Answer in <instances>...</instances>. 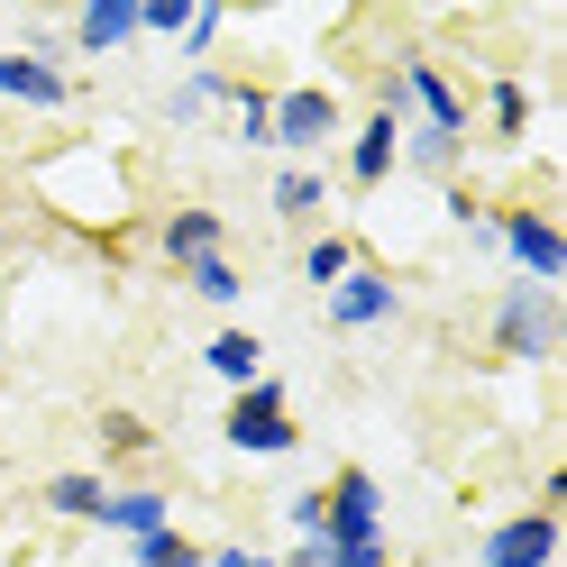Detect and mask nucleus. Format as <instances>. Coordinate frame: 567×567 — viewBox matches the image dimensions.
I'll list each match as a JSON object with an SVG mask.
<instances>
[{
    "mask_svg": "<svg viewBox=\"0 0 567 567\" xmlns=\"http://www.w3.org/2000/svg\"><path fill=\"white\" fill-rule=\"evenodd\" d=\"M321 513H330V504H321V485H302L293 504H284V530H293V540H321Z\"/></svg>",
    "mask_w": 567,
    "mask_h": 567,
    "instance_id": "nucleus-26",
    "label": "nucleus"
},
{
    "mask_svg": "<svg viewBox=\"0 0 567 567\" xmlns=\"http://www.w3.org/2000/svg\"><path fill=\"white\" fill-rule=\"evenodd\" d=\"M0 257H10V210H0Z\"/></svg>",
    "mask_w": 567,
    "mask_h": 567,
    "instance_id": "nucleus-28",
    "label": "nucleus"
},
{
    "mask_svg": "<svg viewBox=\"0 0 567 567\" xmlns=\"http://www.w3.org/2000/svg\"><path fill=\"white\" fill-rule=\"evenodd\" d=\"M394 311H403V284L384 275V266H367V257L321 293V321H330V330H384Z\"/></svg>",
    "mask_w": 567,
    "mask_h": 567,
    "instance_id": "nucleus-6",
    "label": "nucleus"
},
{
    "mask_svg": "<svg viewBox=\"0 0 567 567\" xmlns=\"http://www.w3.org/2000/svg\"><path fill=\"white\" fill-rule=\"evenodd\" d=\"M220 440H229L238 457H293V449H302V421H293V403H284V384L257 375V384H238V394H229Z\"/></svg>",
    "mask_w": 567,
    "mask_h": 567,
    "instance_id": "nucleus-4",
    "label": "nucleus"
},
{
    "mask_svg": "<svg viewBox=\"0 0 567 567\" xmlns=\"http://www.w3.org/2000/svg\"><path fill=\"white\" fill-rule=\"evenodd\" d=\"M229 83H238V74H220V64H193V74L165 92V120H174V128H193L210 101H229Z\"/></svg>",
    "mask_w": 567,
    "mask_h": 567,
    "instance_id": "nucleus-17",
    "label": "nucleus"
},
{
    "mask_svg": "<svg viewBox=\"0 0 567 567\" xmlns=\"http://www.w3.org/2000/svg\"><path fill=\"white\" fill-rule=\"evenodd\" d=\"M156 257L184 275V266H202V257H229V220L210 202H184V210H165L156 220Z\"/></svg>",
    "mask_w": 567,
    "mask_h": 567,
    "instance_id": "nucleus-8",
    "label": "nucleus"
},
{
    "mask_svg": "<svg viewBox=\"0 0 567 567\" xmlns=\"http://www.w3.org/2000/svg\"><path fill=\"white\" fill-rule=\"evenodd\" d=\"M229 111H238V147H266V128H275V92H266V83H229Z\"/></svg>",
    "mask_w": 567,
    "mask_h": 567,
    "instance_id": "nucleus-21",
    "label": "nucleus"
},
{
    "mask_svg": "<svg viewBox=\"0 0 567 567\" xmlns=\"http://www.w3.org/2000/svg\"><path fill=\"white\" fill-rule=\"evenodd\" d=\"M394 74H403V120H421V128H457V137H467V92H457L431 55H403Z\"/></svg>",
    "mask_w": 567,
    "mask_h": 567,
    "instance_id": "nucleus-9",
    "label": "nucleus"
},
{
    "mask_svg": "<svg viewBox=\"0 0 567 567\" xmlns=\"http://www.w3.org/2000/svg\"><path fill=\"white\" fill-rule=\"evenodd\" d=\"M394 156H403V120L367 111V120H358V137H348V184H358V193H375L384 174H403Z\"/></svg>",
    "mask_w": 567,
    "mask_h": 567,
    "instance_id": "nucleus-11",
    "label": "nucleus"
},
{
    "mask_svg": "<svg viewBox=\"0 0 567 567\" xmlns=\"http://www.w3.org/2000/svg\"><path fill=\"white\" fill-rule=\"evenodd\" d=\"M202 567H275V558H266V549H247V540H229V549H210Z\"/></svg>",
    "mask_w": 567,
    "mask_h": 567,
    "instance_id": "nucleus-27",
    "label": "nucleus"
},
{
    "mask_svg": "<svg viewBox=\"0 0 567 567\" xmlns=\"http://www.w3.org/2000/svg\"><path fill=\"white\" fill-rule=\"evenodd\" d=\"M137 567H202V549L184 540V530H147V540H128Z\"/></svg>",
    "mask_w": 567,
    "mask_h": 567,
    "instance_id": "nucleus-24",
    "label": "nucleus"
},
{
    "mask_svg": "<svg viewBox=\"0 0 567 567\" xmlns=\"http://www.w3.org/2000/svg\"><path fill=\"white\" fill-rule=\"evenodd\" d=\"M202 367L238 394V384H257V375H266V348L247 339V330H210V339H202Z\"/></svg>",
    "mask_w": 567,
    "mask_h": 567,
    "instance_id": "nucleus-15",
    "label": "nucleus"
},
{
    "mask_svg": "<svg viewBox=\"0 0 567 567\" xmlns=\"http://www.w3.org/2000/svg\"><path fill=\"white\" fill-rule=\"evenodd\" d=\"M321 567H394V540H384V485L367 467H339L321 485Z\"/></svg>",
    "mask_w": 567,
    "mask_h": 567,
    "instance_id": "nucleus-1",
    "label": "nucleus"
},
{
    "mask_svg": "<svg viewBox=\"0 0 567 567\" xmlns=\"http://www.w3.org/2000/svg\"><path fill=\"white\" fill-rule=\"evenodd\" d=\"M485 120H494V137H504V147H522V137H530V83L494 74V83H485Z\"/></svg>",
    "mask_w": 567,
    "mask_h": 567,
    "instance_id": "nucleus-18",
    "label": "nucleus"
},
{
    "mask_svg": "<svg viewBox=\"0 0 567 567\" xmlns=\"http://www.w3.org/2000/svg\"><path fill=\"white\" fill-rule=\"evenodd\" d=\"M348 266H358V238H348V229H321V238L302 247V284H321V293H330Z\"/></svg>",
    "mask_w": 567,
    "mask_h": 567,
    "instance_id": "nucleus-20",
    "label": "nucleus"
},
{
    "mask_svg": "<svg viewBox=\"0 0 567 567\" xmlns=\"http://www.w3.org/2000/svg\"><path fill=\"white\" fill-rule=\"evenodd\" d=\"M394 165L431 174V184H457V165H467V137H457V128H421V120H403V156H394Z\"/></svg>",
    "mask_w": 567,
    "mask_h": 567,
    "instance_id": "nucleus-14",
    "label": "nucleus"
},
{
    "mask_svg": "<svg viewBox=\"0 0 567 567\" xmlns=\"http://www.w3.org/2000/svg\"><path fill=\"white\" fill-rule=\"evenodd\" d=\"M156 449V431L137 412H101V457H147Z\"/></svg>",
    "mask_w": 567,
    "mask_h": 567,
    "instance_id": "nucleus-23",
    "label": "nucleus"
},
{
    "mask_svg": "<svg viewBox=\"0 0 567 567\" xmlns=\"http://www.w3.org/2000/svg\"><path fill=\"white\" fill-rule=\"evenodd\" d=\"M101 494H111V476L64 467V476H47V494H38V504H47L55 522H101Z\"/></svg>",
    "mask_w": 567,
    "mask_h": 567,
    "instance_id": "nucleus-16",
    "label": "nucleus"
},
{
    "mask_svg": "<svg viewBox=\"0 0 567 567\" xmlns=\"http://www.w3.org/2000/svg\"><path fill=\"white\" fill-rule=\"evenodd\" d=\"M266 202H275V220H311V210L330 202V184H321V174H311V165H284Z\"/></svg>",
    "mask_w": 567,
    "mask_h": 567,
    "instance_id": "nucleus-19",
    "label": "nucleus"
},
{
    "mask_svg": "<svg viewBox=\"0 0 567 567\" xmlns=\"http://www.w3.org/2000/svg\"><path fill=\"white\" fill-rule=\"evenodd\" d=\"M184 284H193V293H202L210 311H229V302L247 293V284H238V266H229V257H202V266H184Z\"/></svg>",
    "mask_w": 567,
    "mask_h": 567,
    "instance_id": "nucleus-22",
    "label": "nucleus"
},
{
    "mask_svg": "<svg viewBox=\"0 0 567 567\" xmlns=\"http://www.w3.org/2000/svg\"><path fill=\"white\" fill-rule=\"evenodd\" d=\"M64 47H83V55L137 47V0H83V10H74V28H64Z\"/></svg>",
    "mask_w": 567,
    "mask_h": 567,
    "instance_id": "nucleus-13",
    "label": "nucleus"
},
{
    "mask_svg": "<svg viewBox=\"0 0 567 567\" xmlns=\"http://www.w3.org/2000/svg\"><path fill=\"white\" fill-rule=\"evenodd\" d=\"M220 28H229V10H210V0H202V10H193V19H184V55H193V64H202V55H210V47H220Z\"/></svg>",
    "mask_w": 567,
    "mask_h": 567,
    "instance_id": "nucleus-25",
    "label": "nucleus"
},
{
    "mask_svg": "<svg viewBox=\"0 0 567 567\" xmlns=\"http://www.w3.org/2000/svg\"><path fill=\"white\" fill-rule=\"evenodd\" d=\"M476 567H558V513H540V504L504 513L476 540Z\"/></svg>",
    "mask_w": 567,
    "mask_h": 567,
    "instance_id": "nucleus-7",
    "label": "nucleus"
},
{
    "mask_svg": "<svg viewBox=\"0 0 567 567\" xmlns=\"http://www.w3.org/2000/svg\"><path fill=\"white\" fill-rule=\"evenodd\" d=\"M0 101H19V111H64V101H74V74L19 55V47H0Z\"/></svg>",
    "mask_w": 567,
    "mask_h": 567,
    "instance_id": "nucleus-10",
    "label": "nucleus"
},
{
    "mask_svg": "<svg viewBox=\"0 0 567 567\" xmlns=\"http://www.w3.org/2000/svg\"><path fill=\"white\" fill-rule=\"evenodd\" d=\"M558 339H567V302L549 293V284H504L494 293V348H504L513 367H549L558 358Z\"/></svg>",
    "mask_w": 567,
    "mask_h": 567,
    "instance_id": "nucleus-2",
    "label": "nucleus"
},
{
    "mask_svg": "<svg viewBox=\"0 0 567 567\" xmlns=\"http://www.w3.org/2000/svg\"><path fill=\"white\" fill-rule=\"evenodd\" d=\"M485 247H504V257L522 266V284H567V229L549 220L540 202H504V210H485Z\"/></svg>",
    "mask_w": 567,
    "mask_h": 567,
    "instance_id": "nucleus-3",
    "label": "nucleus"
},
{
    "mask_svg": "<svg viewBox=\"0 0 567 567\" xmlns=\"http://www.w3.org/2000/svg\"><path fill=\"white\" fill-rule=\"evenodd\" d=\"M330 137H339V92H330V83H284V92H275V128H266V147L311 156V147H330Z\"/></svg>",
    "mask_w": 567,
    "mask_h": 567,
    "instance_id": "nucleus-5",
    "label": "nucleus"
},
{
    "mask_svg": "<svg viewBox=\"0 0 567 567\" xmlns=\"http://www.w3.org/2000/svg\"><path fill=\"white\" fill-rule=\"evenodd\" d=\"M92 530H120V540H147V530H174V504L156 485H111L101 494V522Z\"/></svg>",
    "mask_w": 567,
    "mask_h": 567,
    "instance_id": "nucleus-12",
    "label": "nucleus"
}]
</instances>
